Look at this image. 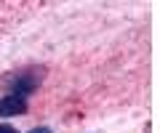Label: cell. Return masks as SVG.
<instances>
[{"label":"cell","instance_id":"cell-1","mask_svg":"<svg viewBox=\"0 0 160 133\" xmlns=\"http://www.w3.org/2000/svg\"><path fill=\"white\" fill-rule=\"evenodd\" d=\"M38 85H40V75H35V72H19V75H13L6 83V93L27 98V96H32V91Z\"/></svg>","mask_w":160,"mask_h":133},{"label":"cell","instance_id":"cell-2","mask_svg":"<svg viewBox=\"0 0 160 133\" xmlns=\"http://www.w3.org/2000/svg\"><path fill=\"white\" fill-rule=\"evenodd\" d=\"M24 112H27V98L11 96V93H6L0 98V117H16V115H24Z\"/></svg>","mask_w":160,"mask_h":133},{"label":"cell","instance_id":"cell-3","mask_svg":"<svg viewBox=\"0 0 160 133\" xmlns=\"http://www.w3.org/2000/svg\"><path fill=\"white\" fill-rule=\"evenodd\" d=\"M0 133H19V131L13 125H8V122H3V125H0Z\"/></svg>","mask_w":160,"mask_h":133},{"label":"cell","instance_id":"cell-4","mask_svg":"<svg viewBox=\"0 0 160 133\" xmlns=\"http://www.w3.org/2000/svg\"><path fill=\"white\" fill-rule=\"evenodd\" d=\"M29 133H53V131H51V128H48V125H40V128H32V131H29Z\"/></svg>","mask_w":160,"mask_h":133}]
</instances>
